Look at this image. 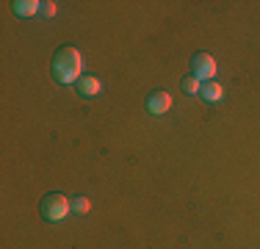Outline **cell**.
<instances>
[{
	"instance_id": "52a82bcc",
	"label": "cell",
	"mask_w": 260,
	"mask_h": 249,
	"mask_svg": "<svg viewBox=\"0 0 260 249\" xmlns=\"http://www.w3.org/2000/svg\"><path fill=\"white\" fill-rule=\"evenodd\" d=\"M11 9H14L17 17H34V14H39V11H42V3H39V0H14Z\"/></svg>"
},
{
	"instance_id": "7a4b0ae2",
	"label": "cell",
	"mask_w": 260,
	"mask_h": 249,
	"mask_svg": "<svg viewBox=\"0 0 260 249\" xmlns=\"http://www.w3.org/2000/svg\"><path fill=\"white\" fill-rule=\"evenodd\" d=\"M39 210L47 222H64L67 216L72 213V199H67L61 191H53V194L42 197L39 202Z\"/></svg>"
},
{
	"instance_id": "6da1fadb",
	"label": "cell",
	"mask_w": 260,
	"mask_h": 249,
	"mask_svg": "<svg viewBox=\"0 0 260 249\" xmlns=\"http://www.w3.org/2000/svg\"><path fill=\"white\" fill-rule=\"evenodd\" d=\"M80 70H83V58H80V50L72 45H64L55 50L53 55V78L61 86L67 83H78L80 80Z\"/></svg>"
},
{
	"instance_id": "ba28073f",
	"label": "cell",
	"mask_w": 260,
	"mask_h": 249,
	"mask_svg": "<svg viewBox=\"0 0 260 249\" xmlns=\"http://www.w3.org/2000/svg\"><path fill=\"white\" fill-rule=\"evenodd\" d=\"M180 89L185 91V95H200V89H202V80H197L194 75H188V78H183V83H180Z\"/></svg>"
},
{
	"instance_id": "8992f818",
	"label": "cell",
	"mask_w": 260,
	"mask_h": 249,
	"mask_svg": "<svg viewBox=\"0 0 260 249\" xmlns=\"http://www.w3.org/2000/svg\"><path fill=\"white\" fill-rule=\"evenodd\" d=\"M200 95H202V100H205V103H221L224 89H221L219 80H205V83H202V89H200Z\"/></svg>"
},
{
	"instance_id": "277c9868",
	"label": "cell",
	"mask_w": 260,
	"mask_h": 249,
	"mask_svg": "<svg viewBox=\"0 0 260 249\" xmlns=\"http://www.w3.org/2000/svg\"><path fill=\"white\" fill-rule=\"evenodd\" d=\"M169 108H172V95L169 91H155V95L147 97V111H150L152 116H164Z\"/></svg>"
},
{
	"instance_id": "30bf717a",
	"label": "cell",
	"mask_w": 260,
	"mask_h": 249,
	"mask_svg": "<svg viewBox=\"0 0 260 249\" xmlns=\"http://www.w3.org/2000/svg\"><path fill=\"white\" fill-rule=\"evenodd\" d=\"M42 14H45V17H55V3H53V0H45V3H42Z\"/></svg>"
},
{
	"instance_id": "3957f363",
	"label": "cell",
	"mask_w": 260,
	"mask_h": 249,
	"mask_svg": "<svg viewBox=\"0 0 260 249\" xmlns=\"http://www.w3.org/2000/svg\"><path fill=\"white\" fill-rule=\"evenodd\" d=\"M191 75H194L197 80H216V58L208 53H197L194 58H191Z\"/></svg>"
},
{
	"instance_id": "5b68a950",
	"label": "cell",
	"mask_w": 260,
	"mask_h": 249,
	"mask_svg": "<svg viewBox=\"0 0 260 249\" xmlns=\"http://www.w3.org/2000/svg\"><path fill=\"white\" fill-rule=\"evenodd\" d=\"M78 95L80 97H97V95H100V80H97V78H91V75H80V80H78Z\"/></svg>"
},
{
	"instance_id": "9c48e42d",
	"label": "cell",
	"mask_w": 260,
	"mask_h": 249,
	"mask_svg": "<svg viewBox=\"0 0 260 249\" xmlns=\"http://www.w3.org/2000/svg\"><path fill=\"white\" fill-rule=\"evenodd\" d=\"M72 210H75V213H89V210H91V199L89 197H75V199H72Z\"/></svg>"
}]
</instances>
